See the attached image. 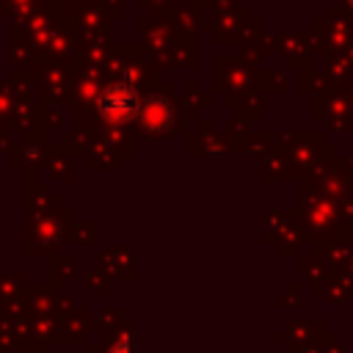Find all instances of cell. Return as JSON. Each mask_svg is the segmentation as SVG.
<instances>
[{"mask_svg": "<svg viewBox=\"0 0 353 353\" xmlns=\"http://www.w3.org/2000/svg\"><path fill=\"white\" fill-rule=\"evenodd\" d=\"M110 353H132V345H130V339H119V342L110 347Z\"/></svg>", "mask_w": 353, "mask_h": 353, "instance_id": "6da1fadb", "label": "cell"}]
</instances>
